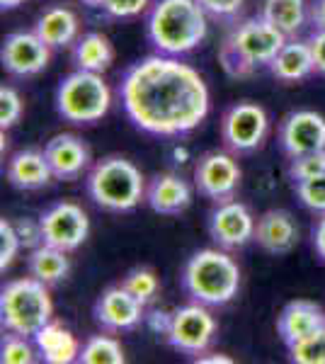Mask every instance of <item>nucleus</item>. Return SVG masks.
<instances>
[{
  "label": "nucleus",
  "instance_id": "35",
  "mask_svg": "<svg viewBox=\"0 0 325 364\" xmlns=\"http://www.w3.org/2000/svg\"><path fill=\"white\" fill-rule=\"evenodd\" d=\"M149 8V0H105L102 10L114 20H129Z\"/></svg>",
  "mask_w": 325,
  "mask_h": 364
},
{
  "label": "nucleus",
  "instance_id": "28",
  "mask_svg": "<svg viewBox=\"0 0 325 364\" xmlns=\"http://www.w3.org/2000/svg\"><path fill=\"white\" fill-rule=\"evenodd\" d=\"M119 284L124 289L129 291L134 299H139L144 306H149L158 299L161 294V279H158V274L153 272L151 267L146 265H139V267H132L127 274L122 277Z\"/></svg>",
  "mask_w": 325,
  "mask_h": 364
},
{
  "label": "nucleus",
  "instance_id": "5",
  "mask_svg": "<svg viewBox=\"0 0 325 364\" xmlns=\"http://www.w3.org/2000/svg\"><path fill=\"white\" fill-rule=\"evenodd\" d=\"M85 192L95 207L127 214L146 202V178L129 158L105 156L85 173Z\"/></svg>",
  "mask_w": 325,
  "mask_h": 364
},
{
  "label": "nucleus",
  "instance_id": "44",
  "mask_svg": "<svg viewBox=\"0 0 325 364\" xmlns=\"http://www.w3.org/2000/svg\"><path fill=\"white\" fill-rule=\"evenodd\" d=\"M82 5H90V8H102L105 0H80Z\"/></svg>",
  "mask_w": 325,
  "mask_h": 364
},
{
  "label": "nucleus",
  "instance_id": "38",
  "mask_svg": "<svg viewBox=\"0 0 325 364\" xmlns=\"http://www.w3.org/2000/svg\"><path fill=\"white\" fill-rule=\"evenodd\" d=\"M309 46H311V54H313L316 73L325 75V29H313V34L309 37Z\"/></svg>",
  "mask_w": 325,
  "mask_h": 364
},
{
  "label": "nucleus",
  "instance_id": "32",
  "mask_svg": "<svg viewBox=\"0 0 325 364\" xmlns=\"http://www.w3.org/2000/svg\"><path fill=\"white\" fill-rule=\"evenodd\" d=\"M294 187V195L306 209L313 211V214H325V173L323 175H316L311 180H304V182H297Z\"/></svg>",
  "mask_w": 325,
  "mask_h": 364
},
{
  "label": "nucleus",
  "instance_id": "2",
  "mask_svg": "<svg viewBox=\"0 0 325 364\" xmlns=\"http://www.w3.org/2000/svg\"><path fill=\"white\" fill-rule=\"evenodd\" d=\"M146 37L158 54H190L206 39L204 8L197 0H156L146 15Z\"/></svg>",
  "mask_w": 325,
  "mask_h": 364
},
{
  "label": "nucleus",
  "instance_id": "37",
  "mask_svg": "<svg viewBox=\"0 0 325 364\" xmlns=\"http://www.w3.org/2000/svg\"><path fill=\"white\" fill-rule=\"evenodd\" d=\"M15 224V231L17 236H20L22 245L29 250H34L37 245L44 243V238H41V226H39V219H29V216H22V219L13 221Z\"/></svg>",
  "mask_w": 325,
  "mask_h": 364
},
{
  "label": "nucleus",
  "instance_id": "18",
  "mask_svg": "<svg viewBox=\"0 0 325 364\" xmlns=\"http://www.w3.org/2000/svg\"><path fill=\"white\" fill-rule=\"evenodd\" d=\"M321 328H325V311L316 301H309V299L289 301L277 316V336L287 348L301 343V340L318 333Z\"/></svg>",
  "mask_w": 325,
  "mask_h": 364
},
{
  "label": "nucleus",
  "instance_id": "40",
  "mask_svg": "<svg viewBox=\"0 0 325 364\" xmlns=\"http://www.w3.org/2000/svg\"><path fill=\"white\" fill-rule=\"evenodd\" d=\"M311 245L316 250L318 260L325 262V214H321V219L311 228Z\"/></svg>",
  "mask_w": 325,
  "mask_h": 364
},
{
  "label": "nucleus",
  "instance_id": "4",
  "mask_svg": "<svg viewBox=\"0 0 325 364\" xmlns=\"http://www.w3.org/2000/svg\"><path fill=\"white\" fill-rule=\"evenodd\" d=\"M287 39L262 15L247 17L230 29L218 46V63L228 78H250L257 68L270 66Z\"/></svg>",
  "mask_w": 325,
  "mask_h": 364
},
{
  "label": "nucleus",
  "instance_id": "23",
  "mask_svg": "<svg viewBox=\"0 0 325 364\" xmlns=\"http://www.w3.org/2000/svg\"><path fill=\"white\" fill-rule=\"evenodd\" d=\"M34 32H37L54 51L66 49V46H73L75 39H78V17H75V13L70 8L54 5V8H46L44 13L37 17Z\"/></svg>",
  "mask_w": 325,
  "mask_h": 364
},
{
  "label": "nucleus",
  "instance_id": "11",
  "mask_svg": "<svg viewBox=\"0 0 325 364\" xmlns=\"http://www.w3.org/2000/svg\"><path fill=\"white\" fill-rule=\"evenodd\" d=\"M41 238L46 245H54L66 252L78 250L90 236V219L85 209L75 202H56L39 216Z\"/></svg>",
  "mask_w": 325,
  "mask_h": 364
},
{
  "label": "nucleus",
  "instance_id": "13",
  "mask_svg": "<svg viewBox=\"0 0 325 364\" xmlns=\"http://www.w3.org/2000/svg\"><path fill=\"white\" fill-rule=\"evenodd\" d=\"M51 46L37 32H10L0 46L3 70L13 78H34L46 70L51 61Z\"/></svg>",
  "mask_w": 325,
  "mask_h": 364
},
{
  "label": "nucleus",
  "instance_id": "36",
  "mask_svg": "<svg viewBox=\"0 0 325 364\" xmlns=\"http://www.w3.org/2000/svg\"><path fill=\"white\" fill-rule=\"evenodd\" d=\"M204 8L206 15L216 17V20H230L243 10L245 0H197Z\"/></svg>",
  "mask_w": 325,
  "mask_h": 364
},
{
  "label": "nucleus",
  "instance_id": "16",
  "mask_svg": "<svg viewBox=\"0 0 325 364\" xmlns=\"http://www.w3.org/2000/svg\"><path fill=\"white\" fill-rule=\"evenodd\" d=\"M44 156L54 173V180L73 182L92 166L90 146L75 134H56L44 144Z\"/></svg>",
  "mask_w": 325,
  "mask_h": 364
},
{
  "label": "nucleus",
  "instance_id": "19",
  "mask_svg": "<svg viewBox=\"0 0 325 364\" xmlns=\"http://www.w3.org/2000/svg\"><path fill=\"white\" fill-rule=\"evenodd\" d=\"M255 243L270 255H287L299 243V226L287 209H270L255 221Z\"/></svg>",
  "mask_w": 325,
  "mask_h": 364
},
{
  "label": "nucleus",
  "instance_id": "1",
  "mask_svg": "<svg viewBox=\"0 0 325 364\" xmlns=\"http://www.w3.org/2000/svg\"><path fill=\"white\" fill-rule=\"evenodd\" d=\"M119 100L129 122L158 139L187 136L209 114V87L199 70L158 51L124 70Z\"/></svg>",
  "mask_w": 325,
  "mask_h": 364
},
{
  "label": "nucleus",
  "instance_id": "33",
  "mask_svg": "<svg viewBox=\"0 0 325 364\" xmlns=\"http://www.w3.org/2000/svg\"><path fill=\"white\" fill-rule=\"evenodd\" d=\"M22 245L20 236L15 231V224L10 219H0V272L5 274V269L13 267L15 257L20 255Z\"/></svg>",
  "mask_w": 325,
  "mask_h": 364
},
{
  "label": "nucleus",
  "instance_id": "34",
  "mask_svg": "<svg viewBox=\"0 0 325 364\" xmlns=\"http://www.w3.org/2000/svg\"><path fill=\"white\" fill-rule=\"evenodd\" d=\"M22 109H25V105H22L20 92L10 85L0 87V129L3 132L13 129L22 119Z\"/></svg>",
  "mask_w": 325,
  "mask_h": 364
},
{
  "label": "nucleus",
  "instance_id": "17",
  "mask_svg": "<svg viewBox=\"0 0 325 364\" xmlns=\"http://www.w3.org/2000/svg\"><path fill=\"white\" fill-rule=\"evenodd\" d=\"M194 190L177 173H156L146 182V204L161 216H180L190 209Z\"/></svg>",
  "mask_w": 325,
  "mask_h": 364
},
{
  "label": "nucleus",
  "instance_id": "26",
  "mask_svg": "<svg viewBox=\"0 0 325 364\" xmlns=\"http://www.w3.org/2000/svg\"><path fill=\"white\" fill-rule=\"evenodd\" d=\"M272 27L279 29L284 37H297L299 29L309 20V5L306 0H265L262 13Z\"/></svg>",
  "mask_w": 325,
  "mask_h": 364
},
{
  "label": "nucleus",
  "instance_id": "7",
  "mask_svg": "<svg viewBox=\"0 0 325 364\" xmlns=\"http://www.w3.org/2000/svg\"><path fill=\"white\" fill-rule=\"evenodd\" d=\"M56 112L70 124H95L110 112L112 90L105 83L102 73L78 70L61 78L54 92Z\"/></svg>",
  "mask_w": 325,
  "mask_h": 364
},
{
  "label": "nucleus",
  "instance_id": "21",
  "mask_svg": "<svg viewBox=\"0 0 325 364\" xmlns=\"http://www.w3.org/2000/svg\"><path fill=\"white\" fill-rule=\"evenodd\" d=\"M32 340H34V348H37L41 362H46V364L78 362L82 345L78 343V338L58 321H49Z\"/></svg>",
  "mask_w": 325,
  "mask_h": 364
},
{
  "label": "nucleus",
  "instance_id": "31",
  "mask_svg": "<svg viewBox=\"0 0 325 364\" xmlns=\"http://www.w3.org/2000/svg\"><path fill=\"white\" fill-rule=\"evenodd\" d=\"M325 173V149L323 151H313V154L306 156H297V158H289V166H287V175L292 180V185L304 180H311L316 175Z\"/></svg>",
  "mask_w": 325,
  "mask_h": 364
},
{
  "label": "nucleus",
  "instance_id": "27",
  "mask_svg": "<svg viewBox=\"0 0 325 364\" xmlns=\"http://www.w3.org/2000/svg\"><path fill=\"white\" fill-rule=\"evenodd\" d=\"M127 355L117 338L110 336H90L82 343L78 364H124Z\"/></svg>",
  "mask_w": 325,
  "mask_h": 364
},
{
  "label": "nucleus",
  "instance_id": "39",
  "mask_svg": "<svg viewBox=\"0 0 325 364\" xmlns=\"http://www.w3.org/2000/svg\"><path fill=\"white\" fill-rule=\"evenodd\" d=\"M170 323H173V311H161V309H153L151 314H146V326L151 328L156 336H168L170 331Z\"/></svg>",
  "mask_w": 325,
  "mask_h": 364
},
{
  "label": "nucleus",
  "instance_id": "29",
  "mask_svg": "<svg viewBox=\"0 0 325 364\" xmlns=\"http://www.w3.org/2000/svg\"><path fill=\"white\" fill-rule=\"evenodd\" d=\"M37 348L34 340L17 336V333L3 331V340H0V362L3 364H32L37 362Z\"/></svg>",
  "mask_w": 325,
  "mask_h": 364
},
{
  "label": "nucleus",
  "instance_id": "22",
  "mask_svg": "<svg viewBox=\"0 0 325 364\" xmlns=\"http://www.w3.org/2000/svg\"><path fill=\"white\" fill-rule=\"evenodd\" d=\"M267 68L277 80H282V83H299V80H306L311 73H316L309 39H306V42L294 39V37L287 39V44L277 51V56L272 58Z\"/></svg>",
  "mask_w": 325,
  "mask_h": 364
},
{
  "label": "nucleus",
  "instance_id": "10",
  "mask_svg": "<svg viewBox=\"0 0 325 364\" xmlns=\"http://www.w3.org/2000/svg\"><path fill=\"white\" fill-rule=\"evenodd\" d=\"M240 178H243V173L235 161V154L226 149L206 151L194 166V187L199 195L214 204L233 199L240 187Z\"/></svg>",
  "mask_w": 325,
  "mask_h": 364
},
{
  "label": "nucleus",
  "instance_id": "15",
  "mask_svg": "<svg viewBox=\"0 0 325 364\" xmlns=\"http://www.w3.org/2000/svg\"><path fill=\"white\" fill-rule=\"evenodd\" d=\"M144 304L134 299L122 284L110 287L92 304V318L105 333H129L146 323Z\"/></svg>",
  "mask_w": 325,
  "mask_h": 364
},
{
  "label": "nucleus",
  "instance_id": "30",
  "mask_svg": "<svg viewBox=\"0 0 325 364\" xmlns=\"http://www.w3.org/2000/svg\"><path fill=\"white\" fill-rule=\"evenodd\" d=\"M287 350L294 364H325V328Z\"/></svg>",
  "mask_w": 325,
  "mask_h": 364
},
{
  "label": "nucleus",
  "instance_id": "8",
  "mask_svg": "<svg viewBox=\"0 0 325 364\" xmlns=\"http://www.w3.org/2000/svg\"><path fill=\"white\" fill-rule=\"evenodd\" d=\"M218 134H221L223 149L230 154H255L257 149H262L270 134V117L257 102L240 100V102H233L223 109L221 122H218Z\"/></svg>",
  "mask_w": 325,
  "mask_h": 364
},
{
  "label": "nucleus",
  "instance_id": "42",
  "mask_svg": "<svg viewBox=\"0 0 325 364\" xmlns=\"http://www.w3.org/2000/svg\"><path fill=\"white\" fill-rule=\"evenodd\" d=\"M197 362L199 364H218V362H223V364H230L233 360L226 355H214V357H197Z\"/></svg>",
  "mask_w": 325,
  "mask_h": 364
},
{
  "label": "nucleus",
  "instance_id": "6",
  "mask_svg": "<svg viewBox=\"0 0 325 364\" xmlns=\"http://www.w3.org/2000/svg\"><path fill=\"white\" fill-rule=\"evenodd\" d=\"M44 282L29 277L10 279L0 289V326L8 333L34 338L49 321H54V301Z\"/></svg>",
  "mask_w": 325,
  "mask_h": 364
},
{
  "label": "nucleus",
  "instance_id": "24",
  "mask_svg": "<svg viewBox=\"0 0 325 364\" xmlns=\"http://www.w3.org/2000/svg\"><path fill=\"white\" fill-rule=\"evenodd\" d=\"M70 61L78 70L105 73L114 61V46L105 34L87 32L75 39V44L70 46Z\"/></svg>",
  "mask_w": 325,
  "mask_h": 364
},
{
  "label": "nucleus",
  "instance_id": "12",
  "mask_svg": "<svg viewBox=\"0 0 325 364\" xmlns=\"http://www.w3.org/2000/svg\"><path fill=\"white\" fill-rule=\"evenodd\" d=\"M255 221L257 219L250 214V209L233 197L214 204L206 219V231L218 248L240 250L250 240H255Z\"/></svg>",
  "mask_w": 325,
  "mask_h": 364
},
{
  "label": "nucleus",
  "instance_id": "14",
  "mask_svg": "<svg viewBox=\"0 0 325 364\" xmlns=\"http://www.w3.org/2000/svg\"><path fill=\"white\" fill-rule=\"evenodd\" d=\"M277 144L287 158H297L325 149V117L313 109H294L282 117Z\"/></svg>",
  "mask_w": 325,
  "mask_h": 364
},
{
  "label": "nucleus",
  "instance_id": "41",
  "mask_svg": "<svg viewBox=\"0 0 325 364\" xmlns=\"http://www.w3.org/2000/svg\"><path fill=\"white\" fill-rule=\"evenodd\" d=\"M309 22L313 29H325V0H313L309 5Z\"/></svg>",
  "mask_w": 325,
  "mask_h": 364
},
{
  "label": "nucleus",
  "instance_id": "9",
  "mask_svg": "<svg viewBox=\"0 0 325 364\" xmlns=\"http://www.w3.org/2000/svg\"><path fill=\"white\" fill-rule=\"evenodd\" d=\"M216 331L218 326L209 306L190 301L173 311V323H170L165 343L175 352H180V355L202 357L211 348V343H214Z\"/></svg>",
  "mask_w": 325,
  "mask_h": 364
},
{
  "label": "nucleus",
  "instance_id": "25",
  "mask_svg": "<svg viewBox=\"0 0 325 364\" xmlns=\"http://www.w3.org/2000/svg\"><path fill=\"white\" fill-rule=\"evenodd\" d=\"M27 272L34 279L44 282L46 287H58L61 282H66L70 274V260L68 252L54 245L41 243L34 250H29L27 257Z\"/></svg>",
  "mask_w": 325,
  "mask_h": 364
},
{
  "label": "nucleus",
  "instance_id": "3",
  "mask_svg": "<svg viewBox=\"0 0 325 364\" xmlns=\"http://www.w3.org/2000/svg\"><path fill=\"white\" fill-rule=\"evenodd\" d=\"M180 287L190 301L204 304L209 309L226 306L238 296L240 267L228 250L202 248L192 252L180 272Z\"/></svg>",
  "mask_w": 325,
  "mask_h": 364
},
{
  "label": "nucleus",
  "instance_id": "43",
  "mask_svg": "<svg viewBox=\"0 0 325 364\" xmlns=\"http://www.w3.org/2000/svg\"><path fill=\"white\" fill-rule=\"evenodd\" d=\"M22 3H25V0H0V8H3V10H15V8H20Z\"/></svg>",
  "mask_w": 325,
  "mask_h": 364
},
{
  "label": "nucleus",
  "instance_id": "20",
  "mask_svg": "<svg viewBox=\"0 0 325 364\" xmlns=\"http://www.w3.org/2000/svg\"><path fill=\"white\" fill-rule=\"evenodd\" d=\"M5 178L20 192H37L51 185L54 173L44 156V149H22L8 158L5 163Z\"/></svg>",
  "mask_w": 325,
  "mask_h": 364
}]
</instances>
